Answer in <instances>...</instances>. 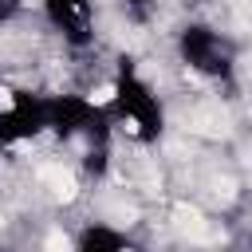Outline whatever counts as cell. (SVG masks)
Instances as JSON below:
<instances>
[{
	"label": "cell",
	"mask_w": 252,
	"mask_h": 252,
	"mask_svg": "<svg viewBox=\"0 0 252 252\" xmlns=\"http://www.w3.org/2000/svg\"><path fill=\"white\" fill-rule=\"evenodd\" d=\"M39 185H43V189H47L55 201H63V205L79 197V181H75V173H71V169H63L59 161L39 169Z\"/></svg>",
	"instance_id": "1"
},
{
	"label": "cell",
	"mask_w": 252,
	"mask_h": 252,
	"mask_svg": "<svg viewBox=\"0 0 252 252\" xmlns=\"http://www.w3.org/2000/svg\"><path fill=\"white\" fill-rule=\"evenodd\" d=\"M43 252H71V236L63 228H51L47 240H43Z\"/></svg>",
	"instance_id": "2"
},
{
	"label": "cell",
	"mask_w": 252,
	"mask_h": 252,
	"mask_svg": "<svg viewBox=\"0 0 252 252\" xmlns=\"http://www.w3.org/2000/svg\"><path fill=\"white\" fill-rule=\"evenodd\" d=\"M110 98H114V87H110V83H102V87L91 91V102H94V106H106Z\"/></svg>",
	"instance_id": "3"
},
{
	"label": "cell",
	"mask_w": 252,
	"mask_h": 252,
	"mask_svg": "<svg viewBox=\"0 0 252 252\" xmlns=\"http://www.w3.org/2000/svg\"><path fill=\"white\" fill-rule=\"evenodd\" d=\"M12 106H16V98H12V91H4V87H0V110H12Z\"/></svg>",
	"instance_id": "4"
}]
</instances>
